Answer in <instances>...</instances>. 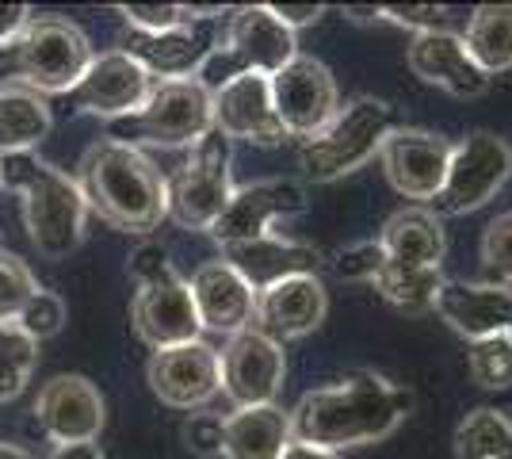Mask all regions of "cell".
Returning a JSON list of instances; mask_svg holds the SVG:
<instances>
[{"instance_id":"obj_25","label":"cell","mask_w":512,"mask_h":459,"mask_svg":"<svg viewBox=\"0 0 512 459\" xmlns=\"http://www.w3.org/2000/svg\"><path fill=\"white\" fill-rule=\"evenodd\" d=\"M291 444V414L268 406H237L222 417V459H283Z\"/></svg>"},{"instance_id":"obj_26","label":"cell","mask_w":512,"mask_h":459,"mask_svg":"<svg viewBox=\"0 0 512 459\" xmlns=\"http://www.w3.org/2000/svg\"><path fill=\"white\" fill-rule=\"evenodd\" d=\"M379 245H383L386 261L409 264V268H440L448 253L444 219L432 215L428 207H402L383 222Z\"/></svg>"},{"instance_id":"obj_22","label":"cell","mask_w":512,"mask_h":459,"mask_svg":"<svg viewBox=\"0 0 512 459\" xmlns=\"http://www.w3.org/2000/svg\"><path fill=\"white\" fill-rule=\"evenodd\" d=\"M406 66L413 77H421L425 85L444 88L455 100H478L490 92V81L482 69L474 66V58L463 46L459 31H432V35H413L406 50Z\"/></svg>"},{"instance_id":"obj_42","label":"cell","mask_w":512,"mask_h":459,"mask_svg":"<svg viewBox=\"0 0 512 459\" xmlns=\"http://www.w3.org/2000/svg\"><path fill=\"white\" fill-rule=\"evenodd\" d=\"M31 20V8L27 4H0V46L12 43L23 27Z\"/></svg>"},{"instance_id":"obj_5","label":"cell","mask_w":512,"mask_h":459,"mask_svg":"<svg viewBox=\"0 0 512 459\" xmlns=\"http://www.w3.org/2000/svg\"><path fill=\"white\" fill-rule=\"evenodd\" d=\"M398 127L394 108L379 96H352L314 138L299 146V169L314 184H333L379 157L386 134Z\"/></svg>"},{"instance_id":"obj_36","label":"cell","mask_w":512,"mask_h":459,"mask_svg":"<svg viewBox=\"0 0 512 459\" xmlns=\"http://www.w3.org/2000/svg\"><path fill=\"white\" fill-rule=\"evenodd\" d=\"M379 20L409 27L417 35H432V31H451L455 8H444V4H390V8H379Z\"/></svg>"},{"instance_id":"obj_37","label":"cell","mask_w":512,"mask_h":459,"mask_svg":"<svg viewBox=\"0 0 512 459\" xmlns=\"http://www.w3.org/2000/svg\"><path fill=\"white\" fill-rule=\"evenodd\" d=\"M383 264H386V253H383V245H379V238L356 241V245H348L344 253H337L333 272H337L341 280H352V284H371Z\"/></svg>"},{"instance_id":"obj_41","label":"cell","mask_w":512,"mask_h":459,"mask_svg":"<svg viewBox=\"0 0 512 459\" xmlns=\"http://www.w3.org/2000/svg\"><path fill=\"white\" fill-rule=\"evenodd\" d=\"M272 16H276L287 31H299V27H310L325 16V4H268Z\"/></svg>"},{"instance_id":"obj_16","label":"cell","mask_w":512,"mask_h":459,"mask_svg":"<svg viewBox=\"0 0 512 459\" xmlns=\"http://www.w3.org/2000/svg\"><path fill=\"white\" fill-rule=\"evenodd\" d=\"M146 383L169 410H188V414L203 410L222 391L218 349H211L203 337L188 345L157 349L146 364Z\"/></svg>"},{"instance_id":"obj_12","label":"cell","mask_w":512,"mask_h":459,"mask_svg":"<svg viewBox=\"0 0 512 459\" xmlns=\"http://www.w3.org/2000/svg\"><path fill=\"white\" fill-rule=\"evenodd\" d=\"M306 207H310V199H306V188H302L299 180H291V176L253 180V184L234 188L226 211L214 219V226L207 234H211L222 249L245 245V241L268 238L279 219L306 215Z\"/></svg>"},{"instance_id":"obj_34","label":"cell","mask_w":512,"mask_h":459,"mask_svg":"<svg viewBox=\"0 0 512 459\" xmlns=\"http://www.w3.org/2000/svg\"><path fill=\"white\" fill-rule=\"evenodd\" d=\"M35 291H39L35 272H31L16 253L0 249V322H16V314L27 306V299H31Z\"/></svg>"},{"instance_id":"obj_20","label":"cell","mask_w":512,"mask_h":459,"mask_svg":"<svg viewBox=\"0 0 512 459\" xmlns=\"http://www.w3.org/2000/svg\"><path fill=\"white\" fill-rule=\"evenodd\" d=\"M214 131L226 142H253V146H279L287 134L279 127L272 108V88L268 77L245 73L230 85H222L211 96Z\"/></svg>"},{"instance_id":"obj_8","label":"cell","mask_w":512,"mask_h":459,"mask_svg":"<svg viewBox=\"0 0 512 459\" xmlns=\"http://www.w3.org/2000/svg\"><path fill=\"white\" fill-rule=\"evenodd\" d=\"M234 196V142L203 134L169 180V219L184 230H211Z\"/></svg>"},{"instance_id":"obj_30","label":"cell","mask_w":512,"mask_h":459,"mask_svg":"<svg viewBox=\"0 0 512 459\" xmlns=\"http://www.w3.org/2000/svg\"><path fill=\"white\" fill-rule=\"evenodd\" d=\"M512 448V421L501 410L478 406L455 429V459H497Z\"/></svg>"},{"instance_id":"obj_35","label":"cell","mask_w":512,"mask_h":459,"mask_svg":"<svg viewBox=\"0 0 512 459\" xmlns=\"http://www.w3.org/2000/svg\"><path fill=\"white\" fill-rule=\"evenodd\" d=\"M16 326L31 337V341H50V337H58L65 326V303L54 295V291H35L31 299H27V306H23L20 314H16Z\"/></svg>"},{"instance_id":"obj_45","label":"cell","mask_w":512,"mask_h":459,"mask_svg":"<svg viewBox=\"0 0 512 459\" xmlns=\"http://www.w3.org/2000/svg\"><path fill=\"white\" fill-rule=\"evenodd\" d=\"M0 459H35L27 448H16V444H0Z\"/></svg>"},{"instance_id":"obj_47","label":"cell","mask_w":512,"mask_h":459,"mask_svg":"<svg viewBox=\"0 0 512 459\" xmlns=\"http://www.w3.org/2000/svg\"><path fill=\"white\" fill-rule=\"evenodd\" d=\"M497 459H512V448H509V452H505V456H497Z\"/></svg>"},{"instance_id":"obj_43","label":"cell","mask_w":512,"mask_h":459,"mask_svg":"<svg viewBox=\"0 0 512 459\" xmlns=\"http://www.w3.org/2000/svg\"><path fill=\"white\" fill-rule=\"evenodd\" d=\"M50 459H104V452L100 444H62L50 452Z\"/></svg>"},{"instance_id":"obj_11","label":"cell","mask_w":512,"mask_h":459,"mask_svg":"<svg viewBox=\"0 0 512 459\" xmlns=\"http://www.w3.org/2000/svg\"><path fill=\"white\" fill-rule=\"evenodd\" d=\"M268 88H272V108H276L283 134L299 142L314 138L341 108V88H337L333 69L302 50L279 73L268 77Z\"/></svg>"},{"instance_id":"obj_9","label":"cell","mask_w":512,"mask_h":459,"mask_svg":"<svg viewBox=\"0 0 512 459\" xmlns=\"http://www.w3.org/2000/svg\"><path fill=\"white\" fill-rule=\"evenodd\" d=\"M512 176V146L490 131H470L463 142L451 146V165L444 188L432 199V215L455 219L482 211Z\"/></svg>"},{"instance_id":"obj_44","label":"cell","mask_w":512,"mask_h":459,"mask_svg":"<svg viewBox=\"0 0 512 459\" xmlns=\"http://www.w3.org/2000/svg\"><path fill=\"white\" fill-rule=\"evenodd\" d=\"M283 459H341V456H333V452H321V448H310V444L291 440V444H287V452H283Z\"/></svg>"},{"instance_id":"obj_10","label":"cell","mask_w":512,"mask_h":459,"mask_svg":"<svg viewBox=\"0 0 512 459\" xmlns=\"http://www.w3.org/2000/svg\"><path fill=\"white\" fill-rule=\"evenodd\" d=\"M222 16H230V12L188 4V20L169 27V31L146 35V31H130L127 27V35L119 39V50L130 54L153 81H184V77H195L203 58L218 46Z\"/></svg>"},{"instance_id":"obj_14","label":"cell","mask_w":512,"mask_h":459,"mask_svg":"<svg viewBox=\"0 0 512 459\" xmlns=\"http://www.w3.org/2000/svg\"><path fill=\"white\" fill-rule=\"evenodd\" d=\"M35 425L54 448L62 444H96L104 433L107 406L100 387L85 375H54L39 387Z\"/></svg>"},{"instance_id":"obj_46","label":"cell","mask_w":512,"mask_h":459,"mask_svg":"<svg viewBox=\"0 0 512 459\" xmlns=\"http://www.w3.org/2000/svg\"><path fill=\"white\" fill-rule=\"evenodd\" d=\"M344 16H352V20H379V8H344Z\"/></svg>"},{"instance_id":"obj_1","label":"cell","mask_w":512,"mask_h":459,"mask_svg":"<svg viewBox=\"0 0 512 459\" xmlns=\"http://www.w3.org/2000/svg\"><path fill=\"white\" fill-rule=\"evenodd\" d=\"M417 398L409 387L375 372H348L344 379L306 391L291 414V440L341 456L386 440L409 414Z\"/></svg>"},{"instance_id":"obj_38","label":"cell","mask_w":512,"mask_h":459,"mask_svg":"<svg viewBox=\"0 0 512 459\" xmlns=\"http://www.w3.org/2000/svg\"><path fill=\"white\" fill-rule=\"evenodd\" d=\"M119 16L127 20L130 31L157 35V31H169V27L188 20V4H123Z\"/></svg>"},{"instance_id":"obj_7","label":"cell","mask_w":512,"mask_h":459,"mask_svg":"<svg viewBox=\"0 0 512 459\" xmlns=\"http://www.w3.org/2000/svg\"><path fill=\"white\" fill-rule=\"evenodd\" d=\"M214 131L211 92L195 77L184 81H157L142 111H134L119 123H107L111 142H123L134 150H192L203 134Z\"/></svg>"},{"instance_id":"obj_24","label":"cell","mask_w":512,"mask_h":459,"mask_svg":"<svg viewBox=\"0 0 512 459\" xmlns=\"http://www.w3.org/2000/svg\"><path fill=\"white\" fill-rule=\"evenodd\" d=\"M222 261L234 264L253 291H264V287L279 284V280H287V276L318 272L321 253L314 249V245L279 238L276 230H272L268 238H256V241H245V245L222 249Z\"/></svg>"},{"instance_id":"obj_3","label":"cell","mask_w":512,"mask_h":459,"mask_svg":"<svg viewBox=\"0 0 512 459\" xmlns=\"http://www.w3.org/2000/svg\"><path fill=\"white\" fill-rule=\"evenodd\" d=\"M4 192L23 199V226L43 261H65L81 249L88 226V203L77 180L35 153H4L0 157Z\"/></svg>"},{"instance_id":"obj_17","label":"cell","mask_w":512,"mask_h":459,"mask_svg":"<svg viewBox=\"0 0 512 459\" xmlns=\"http://www.w3.org/2000/svg\"><path fill=\"white\" fill-rule=\"evenodd\" d=\"M379 161H383V173L398 196L432 203L448 176L451 142L444 134L421 131V127H394L386 134Z\"/></svg>"},{"instance_id":"obj_15","label":"cell","mask_w":512,"mask_h":459,"mask_svg":"<svg viewBox=\"0 0 512 459\" xmlns=\"http://www.w3.org/2000/svg\"><path fill=\"white\" fill-rule=\"evenodd\" d=\"M222 368V394L237 406H268L276 402L287 379V352L272 337L245 329L226 337V349L218 352Z\"/></svg>"},{"instance_id":"obj_28","label":"cell","mask_w":512,"mask_h":459,"mask_svg":"<svg viewBox=\"0 0 512 459\" xmlns=\"http://www.w3.org/2000/svg\"><path fill=\"white\" fill-rule=\"evenodd\" d=\"M50 127H54V115L43 96L27 88H0V157L35 153Z\"/></svg>"},{"instance_id":"obj_6","label":"cell","mask_w":512,"mask_h":459,"mask_svg":"<svg viewBox=\"0 0 512 459\" xmlns=\"http://www.w3.org/2000/svg\"><path fill=\"white\" fill-rule=\"evenodd\" d=\"M295 54H299L295 31H287V27L272 16L268 4H245V8H234V12H230V20H226V39L203 58V66L195 69V81L214 96L222 85H230V81L245 77V73L272 77V73H279Z\"/></svg>"},{"instance_id":"obj_31","label":"cell","mask_w":512,"mask_h":459,"mask_svg":"<svg viewBox=\"0 0 512 459\" xmlns=\"http://www.w3.org/2000/svg\"><path fill=\"white\" fill-rule=\"evenodd\" d=\"M39 368V341H31L16 322H0V406L16 402Z\"/></svg>"},{"instance_id":"obj_19","label":"cell","mask_w":512,"mask_h":459,"mask_svg":"<svg viewBox=\"0 0 512 459\" xmlns=\"http://www.w3.org/2000/svg\"><path fill=\"white\" fill-rule=\"evenodd\" d=\"M325 314H329L325 284L318 280V272H306V276H287L279 284L256 291L253 329L272 337L276 345H287V341L314 333L325 322Z\"/></svg>"},{"instance_id":"obj_2","label":"cell","mask_w":512,"mask_h":459,"mask_svg":"<svg viewBox=\"0 0 512 459\" xmlns=\"http://www.w3.org/2000/svg\"><path fill=\"white\" fill-rule=\"evenodd\" d=\"M73 180L88 215H100L119 234H150L169 219V180L146 150L100 138L85 150Z\"/></svg>"},{"instance_id":"obj_27","label":"cell","mask_w":512,"mask_h":459,"mask_svg":"<svg viewBox=\"0 0 512 459\" xmlns=\"http://www.w3.org/2000/svg\"><path fill=\"white\" fill-rule=\"evenodd\" d=\"M463 46L486 77L512 69V4H478L467 16Z\"/></svg>"},{"instance_id":"obj_29","label":"cell","mask_w":512,"mask_h":459,"mask_svg":"<svg viewBox=\"0 0 512 459\" xmlns=\"http://www.w3.org/2000/svg\"><path fill=\"white\" fill-rule=\"evenodd\" d=\"M371 284L390 306H398L406 314H425V310L436 306V295L444 287V272L440 268H409V264L386 261Z\"/></svg>"},{"instance_id":"obj_39","label":"cell","mask_w":512,"mask_h":459,"mask_svg":"<svg viewBox=\"0 0 512 459\" xmlns=\"http://www.w3.org/2000/svg\"><path fill=\"white\" fill-rule=\"evenodd\" d=\"M184 444L199 459L222 456V417L218 414H192L184 421Z\"/></svg>"},{"instance_id":"obj_33","label":"cell","mask_w":512,"mask_h":459,"mask_svg":"<svg viewBox=\"0 0 512 459\" xmlns=\"http://www.w3.org/2000/svg\"><path fill=\"white\" fill-rule=\"evenodd\" d=\"M478 257H482V272L490 276L486 284L512 287V211L497 215L482 234L478 245Z\"/></svg>"},{"instance_id":"obj_18","label":"cell","mask_w":512,"mask_h":459,"mask_svg":"<svg viewBox=\"0 0 512 459\" xmlns=\"http://www.w3.org/2000/svg\"><path fill=\"white\" fill-rule=\"evenodd\" d=\"M130 326L153 352L199 341L203 326H199V314H195L188 280L180 272H172L165 280L138 284L134 299H130Z\"/></svg>"},{"instance_id":"obj_40","label":"cell","mask_w":512,"mask_h":459,"mask_svg":"<svg viewBox=\"0 0 512 459\" xmlns=\"http://www.w3.org/2000/svg\"><path fill=\"white\" fill-rule=\"evenodd\" d=\"M176 268L169 261V249L157 245V241H142L134 253H130V276L134 284H153V280H165Z\"/></svg>"},{"instance_id":"obj_48","label":"cell","mask_w":512,"mask_h":459,"mask_svg":"<svg viewBox=\"0 0 512 459\" xmlns=\"http://www.w3.org/2000/svg\"><path fill=\"white\" fill-rule=\"evenodd\" d=\"M0 192H4V184H0Z\"/></svg>"},{"instance_id":"obj_32","label":"cell","mask_w":512,"mask_h":459,"mask_svg":"<svg viewBox=\"0 0 512 459\" xmlns=\"http://www.w3.org/2000/svg\"><path fill=\"white\" fill-rule=\"evenodd\" d=\"M470 379L482 391L509 394L512 391V337H486L474 341L467 352Z\"/></svg>"},{"instance_id":"obj_21","label":"cell","mask_w":512,"mask_h":459,"mask_svg":"<svg viewBox=\"0 0 512 459\" xmlns=\"http://www.w3.org/2000/svg\"><path fill=\"white\" fill-rule=\"evenodd\" d=\"M192 303L199 314V326L203 333H222V337H234L253 329L256 314V291L245 284V276L237 272L234 264L218 261L199 264L192 272Z\"/></svg>"},{"instance_id":"obj_23","label":"cell","mask_w":512,"mask_h":459,"mask_svg":"<svg viewBox=\"0 0 512 459\" xmlns=\"http://www.w3.org/2000/svg\"><path fill=\"white\" fill-rule=\"evenodd\" d=\"M432 310L470 345L486 337H512V287L444 280Z\"/></svg>"},{"instance_id":"obj_13","label":"cell","mask_w":512,"mask_h":459,"mask_svg":"<svg viewBox=\"0 0 512 459\" xmlns=\"http://www.w3.org/2000/svg\"><path fill=\"white\" fill-rule=\"evenodd\" d=\"M153 85L157 81L130 54L107 50V54H96L92 66L85 69V77L65 92V104L77 115H96L104 123H119L134 111H142Z\"/></svg>"},{"instance_id":"obj_4","label":"cell","mask_w":512,"mask_h":459,"mask_svg":"<svg viewBox=\"0 0 512 459\" xmlns=\"http://www.w3.org/2000/svg\"><path fill=\"white\" fill-rule=\"evenodd\" d=\"M92 43L62 16H31L12 43L0 46V88H27L35 96H65L92 66Z\"/></svg>"}]
</instances>
